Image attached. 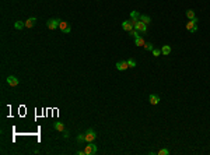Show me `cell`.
Wrapping results in <instances>:
<instances>
[{"label": "cell", "instance_id": "17", "mask_svg": "<svg viewBox=\"0 0 210 155\" xmlns=\"http://www.w3.org/2000/svg\"><path fill=\"white\" fill-rule=\"evenodd\" d=\"M25 27V21H16L14 22V28L16 29H21V28Z\"/></svg>", "mask_w": 210, "mask_h": 155}, {"label": "cell", "instance_id": "10", "mask_svg": "<svg viewBox=\"0 0 210 155\" xmlns=\"http://www.w3.org/2000/svg\"><path fill=\"white\" fill-rule=\"evenodd\" d=\"M148 102H150L151 105H158V103H160V97L155 95V94H151V95L148 97Z\"/></svg>", "mask_w": 210, "mask_h": 155}, {"label": "cell", "instance_id": "11", "mask_svg": "<svg viewBox=\"0 0 210 155\" xmlns=\"http://www.w3.org/2000/svg\"><path fill=\"white\" fill-rule=\"evenodd\" d=\"M35 22H37V18L35 17H31V18H28L25 21V28H32L35 25Z\"/></svg>", "mask_w": 210, "mask_h": 155}, {"label": "cell", "instance_id": "6", "mask_svg": "<svg viewBox=\"0 0 210 155\" xmlns=\"http://www.w3.org/2000/svg\"><path fill=\"white\" fill-rule=\"evenodd\" d=\"M59 28H60V31L64 32V34H69L70 31H72V28H70V24L67 22V21H60V24H59Z\"/></svg>", "mask_w": 210, "mask_h": 155}, {"label": "cell", "instance_id": "20", "mask_svg": "<svg viewBox=\"0 0 210 155\" xmlns=\"http://www.w3.org/2000/svg\"><path fill=\"white\" fill-rule=\"evenodd\" d=\"M157 154H158V155H168V154H170V151H168L167 148H161Z\"/></svg>", "mask_w": 210, "mask_h": 155}, {"label": "cell", "instance_id": "13", "mask_svg": "<svg viewBox=\"0 0 210 155\" xmlns=\"http://www.w3.org/2000/svg\"><path fill=\"white\" fill-rule=\"evenodd\" d=\"M135 45L136 46H144L146 42H144V39L142 37H137V38H135Z\"/></svg>", "mask_w": 210, "mask_h": 155}, {"label": "cell", "instance_id": "16", "mask_svg": "<svg viewBox=\"0 0 210 155\" xmlns=\"http://www.w3.org/2000/svg\"><path fill=\"white\" fill-rule=\"evenodd\" d=\"M185 16H186V18H188V20L196 18V16H195V11H193V10H188V11L185 13Z\"/></svg>", "mask_w": 210, "mask_h": 155}, {"label": "cell", "instance_id": "9", "mask_svg": "<svg viewBox=\"0 0 210 155\" xmlns=\"http://www.w3.org/2000/svg\"><path fill=\"white\" fill-rule=\"evenodd\" d=\"M122 28H123L125 31L130 32V31L133 29V24H132V21H130V20H126V21H123V22H122Z\"/></svg>", "mask_w": 210, "mask_h": 155}, {"label": "cell", "instance_id": "8", "mask_svg": "<svg viewBox=\"0 0 210 155\" xmlns=\"http://www.w3.org/2000/svg\"><path fill=\"white\" fill-rule=\"evenodd\" d=\"M7 84L11 85V87H17L20 84V80L16 77V75H9V77H7Z\"/></svg>", "mask_w": 210, "mask_h": 155}, {"label": "cell", "instance_id": "19", "mask_svg": "<svg viewBox=\"0 0 210 155\" xmlns=\"http://www.w3.org/2000/svg\"><path fill=\"white\" fill-rule=\"evenodd\" d=\"M77 141L81 144V143H86V138H84V133H81V134H79L77 136Z\"/></svg>", "mask_w": 210, "mask_h": 155}, {"label": "cell", "instance_id": "3", "mask_svg": "<svg viewBox=\"0 0 210 155\" xmlns=\"http://www.w3.org/2000/svg\"><path fill=\"white\" fill-rule=\"evenodd\" d=\"M199 22V20L198 18H193V20H189L188 22H186V29L188 31H191V32H196L198 31V27H196V24Z\"/></svg>", "mask_w": 210, "mask_h": 155}, {"label": "cell", "instance_id": "4", "mask_svg": "<svg viewBox=\"0 0 210 155\" xmlns=\"http://www.w3.org/2000/svg\"><path fill=\"white\" fill-rule=\"evenodd\" d=\"M60 21L62 20L59 18H51L46 21V27L49 28V29H56V28H59V24H60Z\"/></svg>", "mask_w": 210, "mask_h": 155}, {"label": "cell", "instance_id": "7", "mask_svg": "<svg viewBox=\"0 0 210 155\" xmlns=\"http://www.w3.org/2000/svg\"><path fill=\"white\" fill-rule=\"evenodd\" d=\"M116 69H118L119 71H125V70H128L129 69L128 60H119L118 63H116Z\"/></svg>", "mask_w": 210, "mask_h": 155}, {"label": "cell", "instance_id": "15", "mask_svg": "<svg viewBox=\"0 0 210 155\" xmlns=\"http://www.w3.org/2000/svg\"><path fill=\"white\" fill-rule=\"evenodd\" d=\"M161 53H163V55H170V53H171V46L170 45H164L163 46V48H161Z\"/></svg>", "mask_w": 210, "mask_h": 155}, {"label": "cell", "instance_id": "2", "mask_svg": "<svg viewBox=\"0 0 210 155\" xmlns=\"http://www.w3.org/2000/svg\"><path fill=\"white\" fill-rule=\"evenodd\" d=\"M97 151H98V147L95 145L94 143H87V145H86V148H84L86 155H95L97 154Z\"/></svg>", "mask_w": 210, "mask_h": 155}, {"label": "cell", "instance_id": "12", "mask_svg": "<svg viewBox=\"0 0 210 155\" xmlns=\"http://www.w3.org/2000/svg\"><path fill=\"white\" fill-rule=\"evenodd\" d=\"M140 21H143L146 25L151 24V18H150L148 16H146V14H140Z\"/></svg>", "mask_w": 210, "mask_h": 155}, {"label": "cell", "instance_id": "18", "mask_svg": "<svg viewBox=\"0 0 210 155\" xmlns=\"http://www.w3.org/2000/svg\"><path fill=\"white\" fill-rule=\"evenodd\" d=\"M144 49H146V50H153V49H154V46H153V44H151V42H146Z\"/></svg>", "mask_w": 210, "mask_h": 155}, {"label": "cell", "instance_id": "23", "mask_svg": "<svg viewBox=\"0 0 210 155\" xmlns=\"http://www.w3.org/2000/svg\"><path fill=\"white\" fill-rule=\"evenodd\" d=\"M128 66H129V67H135V66H136V62H135L133 59H129V60H128Z\"/></svg>", "mask_w": 210, "mask_h": 155}, {"label": "cell", "instance_id": "24", "mask_svg": "<svg viewBox=\"0 0 210 155\" xmlns=\"http://www.w3.org/2000/svg\"><path fill=\"white\" fill-rule=\"evenodd\" d=\"M77 154L79 155H86V152H84V150H80V151H77Z\"/></svg>", "mask_w": 210, "mask_h": 155}, {"label": "cell", "instance_id": "1", "mask_svg": "<svg viewBox=\"0 0 210 155\" xmlns=\"http://www.w3.org/2000/svg\"><path fill=\"white\" fill-rule=\"evenodd\" d=\"M84 138H86V143H92L95 138H97V131L94 128H88L86 133H84Z\"/></svg>", "mask_w": 210, "mask_h": 155}, {"label": "cell", "instance_id": "21", "mask_svg": "<svg viewBox=\"0 0 210 155\" xmlns=\"http://www.w3.org/2000/svg\"><path fill=\"white\" fill-rule=\"evenodd\" d=\"M130 37H133V38H137V37H140V35H139V31H136V29H135V28H133V29H132V31H130Z\"/></svg>", "mask_w": 210, "mask_h": 155}, {"label": "cell", "instance_id": "22", "mask_svg": "<svg viewBox=\"0 0 210 155\" xmlns=\"http://www.w3.org/2000/svg\"><path fill=\"white\" fill-rule=\"evenodd\" d=\"M151 52H153V56H155V57L161 55V49H153Z\"/></svg>", "mask_w": 210, "mask_h": 155}, {"label": "cell", "instance_id": "14", "mask_svg": "<svg viewBox=\"0 0 210 155\" xmlns=\"http://www.w3.org/2000/svg\"><path fill=\"white\" fill-rule=\"evenodd\" d=\"M53 127H55V130H57V131H64V124L62 122H56L55 124H53Z\"/></svg>", "mask_w": 210, "mask_h": 155}, {"label": "cell", "instance_id": "5", "mask_svg": "<svg viewBox=\"0 0 210 155\" xmlns=\"http://www.w3.org/2000/svg\"><path fill=\"white\" fill-rule=\"evenodd\" d=\"M133 28H135L136 31H139L140 34H146V32H147V25L143 22V21H140V20H139L136 24H135V27H133Z\"/></svg>", "mask_w": 210, "mask_h": 155}]
</instances>
